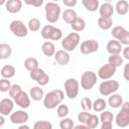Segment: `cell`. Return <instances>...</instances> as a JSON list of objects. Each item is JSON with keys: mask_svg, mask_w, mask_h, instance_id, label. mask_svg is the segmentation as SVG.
Here are the masks:
<instances>
[{"mask_svg": "<svg viewBox=\"0 0 129 129\" xmlns=\"http://www.w3.org/2000/svg\"><path fill=\"white\" fill-rule=\"evenodd\" d=\"M114 9L116 10V12H117L119 15L123 16V15H125V14L128 13V10H129V3L127 2V0H119V1H117V3H116V5H115Z\"/></svg>", "mask_w": 129, "mask_h": 129, "instance_id": "24", "label": "cell"}, {"mask_svg": "<svg viewBox=\"0 0 129 129\" xmlns=\"http://www.w3.org/2000/svg\"><path fill=\"white\" fill-rule=\"evenodd\" d=\"M113 20L111 17H102L100 16L98 18V26L103 30H108L112 27Z\"/></svg>", "mask_w": 129, "mask_h": 129, "instance_id": "29", "label": "cell"}, {"mask_svg": "<svg viewBox=\"0 0 129 129\" xmlns=\"http://www.w3.org/2000/svg\"><path fill=\"white\" fill-rule=\"evenodd\" d=\"M108 62L115 66L116 68L121 67L123 63V57L120 54H110V56L108 57Z\"/></svg>", "mask_w": 129, "mask_h": 129, "instance_id": "36", "label": "cell"}, {"mask_svg": "<svg viewBox=\"0 0 129 129\" xmlns=\"http://www.w3.org/2000/svg\"><path fill=\"white\" fill-rule=\"evenodd\" d=\"M51 1H52V2H58L59 0H51Z\"/></svg>", "mask_w": 129, "mask_h": 129, "instance_id": "53", "label": "cell"}, {"mask_svg": "<svg viewBox=\"0 0 129 129\" xmlns=\"http://www.w3.org/2000/svg\"><path fill=\"white\" fill-rule=\"evenodd\" d=\"M90 115H91V113H89V111H82V112H80L78 114V121L80 123L86 124V122H87V120H88Z\"/></svg>", "mask_w": 129, "mask_h": 129, "instance_id": "43", "label": "cell"}, {"mask_svg": "<svg viewBox=\"0 0 129 129\" xmlns=\"http://www.w3.org/2000/svg\"><path fill=\"white\" fill-rule=\"evenodd\" d=\"M5 123V119H4V116L0 114V127H2Z\"/></svg>", "mask_w": 129, "mask_h": 129, "instance_id": "50", "label": "cell"}, {"mask_svg": "<svg viewBox=\"0 0 129 129\" xmlns=\"http://www.w3.org/2000/svg\"><path fill=\"white\" fill-rule=\"evenodd\" d=\"M10 87H11V83L9 79H5V78L0 79V92H3V93L8 92Z\"/></svg>", "mask_w": 129, "mask_h": 129, "instance_id": "42", "label": "cell"}, {"mask_svg": "<svg viewBox=\"0 0 129 129\" xmlns=\"http://www.w3.org/2000/svg\"><path fill=\"white\" fill-rule=\"evenodd\" d=\"M61 17H62V19H63L64 22H67V23L70 24L72 21H74L78 17V15H77L76 10H74L73 8H68V9H66L62 12V16Z\"/></svg>", "mask_w": 129, "mask_h": 129, "instance_id": "28", "label": "cell"}, {"mask_svg": "<svg viewBox=\"0 0 129 129\" xmlns=\"http://www.w3.org/2000/svg\"><path fill=\"white\" fill-rule=\"evenodd\" d=\"M63 5L69 7V8H72V7H75L78 3V0H61Z\"/></svg>", "mask_w": 129, "mask_h": 129, "instance_id": "45", "label": "cell"}, {"mask_svg": "<svg viewBox=\"0 0 129 129\" xmlns=\"http://www.w3.org/2000/svg\"><path fill=\"white\" fill-rule=\"evenodd\" d=\"M97 83V75L93 71H86L81 77V87L85 91L93 89Z\"/></svg>", "mask_w": 129, "mask_h": 129, "instance_id": "8", "label": "cell"}, {"mask_svg": "<svg viewBox=\"0 0 129 129\" xmlns=\"http://www.w3.org/2000/svg\"><path fill=\"white\" fill-rule=\"evenodd\" d=\"M10 31L13 33V35L17 37H24L28 34V28L27 26L21 21V20H13L10 22L9 25Z\"/></svg>", "mask_w": 129, "mask_h": 129, "instance_id": "10", "label": "cell"}, {"mask_svg": "<svg viewBox=\"0 0 129 129\" xmlns=\"http://www.w3.org/2000/svg\"><path fill=\"white\" fill-rule=\"evenodd\" d=\"M22 8V0H7L5 3V9L11 13H18Z\"/></svg>", "mask_w": 129, "mask_h": 129, "instance_id": "18", "label": "cell"}, {"mask_svg": "<svg viewBox=\"0 0 129 129\" xmlns=\"http://www.w3.org/2000/svg\"><path fill=\"white\" fill-rule=\"evenodd\" d=\"M70 24H71V28L76 32H81L86 28V21L82 17H77Z\"/></svg>", "mask_w": 129, "mask_h": 129, "instance_id": "25", "label": "cell"}, {"mask_svg": "<svg viewBox=\"0 0 129 129\" xmlns=\"http://www.w3.org/2000/svg\"><path fill=\"white\" fill-rule=\"evenodd\" d=\"M14 108V101L10 98H4L0 101V114L3 116H8L12 113Z\"/></svg>", "mask_w": 129, "mask_h": 129, "instance_id": "16", "label": "cell"}, {"mask_svg": "<svg viewBox=\"0 0 129 129\" xmlns=\"http://www.w3.org/2000/svg\"><path fill=\"white\" fill-rule=\"evenodd\" d=\"M24 3L27 5H31L33 7H40L43 4V0H25Z\"/></svg>", "mask_w": 129, "mask_h": 129, "instance_id": "44", "label": "cell"}, {"mask_svg": "<svg viewBox=\"0 0 129 129\" xmlns=\"http://www.w3.org/2000/svg\"><path fill=\"white\" fill-rule=\"evenodd\" d=\"M107 51L110 54H120L122 51V44L117 39H112L107 43Z\"/></svg>", "mask_w": 129, "mask_h": 129, "instance_id": "19", "label": "cell"}, {"mask_svg": "<svg viewBox=\"0 0 129 129\" xmlns=\"http://www.w3.org/2000/svg\"><path fill=\"white\" fill-rule=\"evenodd\" d=\"M19 129H29V126L25 125V123L24 124H20L19 125Z\"/></svg>", "mask_w": 129, "mask_h": 129, "instance_id": "51", "label": "cell"}, {"mask_svg": "<svg viewBox=\"0 0 129 129\" xmlns=\"http://www.w3.org/2000/svg\"><path fill=\"white\" fill-rule=\"evenodd\" d=\"M123 102H124V101H123V97H122L121 95H119V94L114 93V94H111V95L109 96V99H108L107 104H108L111 108L117 109V108H120V107H121V105H122Z\"/></svg>", "mask_w": 129, "mask_h": 129, "instance_id": "21", "label": "cell"}, {"mask_svg": "<svg viewBox=\"0 0 129 129\" xmlns=\"http://www.w3.org/2000/svg\"><path fill=\"white\" fill-rule=\"evenodd\" d=\"M75 126L74 121L71 118H61V121L59 122V128L60 129H73Z\"/></svg>", "mask_w": 129, "mask_h": 129, "instance_id": "37", "label": "cell"}, {"mask_svg": "<svg viewBox=\"0 0 129 129\" xmlns=\"http://www.w3.org/2000/svg\"><path fill=\"white\" fill-rule=\"evenodd\" d=\"M112 36L117 39L122 45H128L129 44V31L123 27V26H120V25H117V26H114L113 29H112V32H111Z\"/></svg>", "mask_w": 129, "mask_h": 129, "instance_id": "9", "label": "cell"}, {"mask_svg": "<svg viewBox=\"0 0 129 129\" xmlns=\"http://www.w3.org/2000/svg\"><path fill=\"white\" fill-rule=\"evenodd\" d=\"M80 90V84L75 78H69L64 82V92L69 99L73 100L78 97Z\"/></svg>", "mask_w": 129, "mask_h": 129, "instance_id": "7", "label": "cell"}, {"mask_svg": "<svg viewBox=\"0 0 129 129\" xmlns=\"http://www.w3.org/2000/svg\"><path fill=\"white\" fill-rule=\"evenodd\" d=\"M114 6L110 2H105L99 6V13L102 17H111L114 13Z\"/></svg>", "mask_w": 129, "mask_h": 129, "instance_id": "20", "label": "cell"}, {"mask_svg": "<svg viewBox=\"0 0 129 129\" xmlns=\"http://www.w3.org/2000/svg\"><path fill=\"white\" fill-rule=\"evenodd\" d=\"M119 83L116 80H104L99 86V92L102 96H110L119 90Z\"/></svg>", "mask_w": 129, "mask_h": 129, "instance_id": "6", "label": "cell"}, {"mask_svg": "<svg viewBox=\"0 0 129 129\" xmlns=\"http://www.w3.org/2000/svg\"><path fill=\"white\" fill-rule=\"evenodd\" d=\"M76 129H89L88 128V126L86 125V124H84V123H81L80 125H77V126H74Z\"/></svg>", "mask_w": 129, "mask_h": 129, "instance_id": "49", "label": "cell"}, {"mask_svg": "<svg viewBox=\"0 0 129 129\" xmlns=\"http://www.w3.org/2000/svg\"><path fill=\"white\" fill-rule=\"evenodd\" d=\"M53 56H54L55 62H57L59 66H67L71 60V56L69 54V51H67L64 49L55 50Z\"/></svg>", "mask_w": 129, "mask_h": 129, "instance_id": "17", "label": "cell"}, {"mask_svg": "<svg viewBox=\"0 0 129 129\" xmlns=\"http://www.w3.org/2000/svg\"><path fill=\"white\" fill-rule=\"evenodd\" d=\"M6 1H7V0H0V6H2V5H5Z\"/></svg>", "mask_w": 129, "mask_h": 129, "instance_id": "52", "label": "cell"}, {"mask_svg": "<svg viewBox=\"0 0 129 129\" xmlns=\"http://www.w3.org/2000/svg\"><path fill=\"white\" fill-rule=\"evenodd\" d=\"M41 51L42 53L47 56V57H50V56H53L54 52H55V45L53 44V42L51 41H44L41 45Z\"/></svg>", "mask_w": 129, "mask_h": 129, "instance_id": "23", "label": "cell"}, {"mask_svg": "<svg viewBox=\"0 0 129 129\" xmlns=\"http://www.w3.org/2000/svg\"><path fill=\"white\" fill-rule=\"evenodd\" d=\"M29 116L28 114L24 111V110H17L14 111L10 114L9 116V120L12 124H16V125H20V124H24L28 121Z\"/></svg>", "mask_w": 129, "mask_h": 129, "instance_id": "14", "label": "cell"}, {"mask_svg": "<svg viewBox=\"0 0 129 129\" xmlns=\"http://www.w3.org/2000/svg\"><path fill=\"white\" fill-rule=\"evenodd\" d=\"M21 91H22V88H21L20 85H18V84H13V85H11V87H10V89H9V91H8L9 97L12 98V99H14Z\"/></svg>", "mask_w": 129, "mask_h": 129, "instance_id": "40", "label": "cell"}, {"mask_svg": "<svg viewBox=\"0 0 129 129\" xmlns=\"http://www.w3.org/2000/svg\"><path fill=\"white\" fill-rule=\"evenodd\" d=\"M112 126H113V123H109V122L102 123V125H101V129H111Z\"/></svg>", "mask_w": 129, "mask_h": 129, "instance_id": "47", "label": "cell"}, {"mask_svg": "<svg viewBox=\"0 0 129 129\" xmlns=\"http://www.w3.org/2000/svg\"><path fill=\"white\" fill-rule=\"evenodd\" d=\"M41 37L43 39L50 40H59L62 38V31L58 27H55L51 24L44 25L40 30Z\"/></svg>", "mask_w": 129, "mask_h": 129, "instance_id": "3", "label": "cell"}, {"mask_svg": "<svg viewBox=\"0 0 129 129\" xmlns=\"http://www.w3.org/2000/svg\"><path fill=\"white\" fill-rule=\"evenodd\" d=\"M107 106H108V104L103 98H98L92 103V109L95 112H102L103 110L106 109Z\"/></svg>", "mask_w": 129, "mask_h": 129, "instance_id": "30", "label": "cell"}, {"mask_svg": "<svg viewBox=\"0 0 129 129\" xmlns=\"http://www.w3.org/2000/svg\"><path fill=\"white\" fill-rule=\"evenodd\" d=\"M29 77L32 81H35L39 86H45L49 82V76L39 68H36L29 73Z\"/></svg>", "mask_w": 129, "mask_h": 129, "instance_id": "11", "label": "cell"}, {"mask_svg": "<svg viewBox=\"0 0 129 129\" xmlns=\"http://www.w3.org/2000/svg\"><path fill=\"white\" fill-rule=\"evenodd\" d=\"M22 1H25V0H22Z\"/></svg>", "mask_w": 129, "mask_h": 129, "instance_id": "54", "label": "cell"}, {"mask_svg": "<svg viewBox=\"0 0 129 129\" xmlns=\"http://www.w3.org/2000/svg\"><path fill=\"white\" fill-rule=\"evenodd\" d=\"M116 125L120 128L127 127L129 125V102H123L121 105V110L115 117Z\"/></svg>", "mask_w": 129, "mask_h": 129, "instance_id": "4", "label": "cell"}, {"mask_svg": "<svg viewBox=\"0 0 129 129\" xmlns=\"http://www.w3.org/2000/svg\"><path fill=\"white\" fill-rule=\"evenodd\" d=\"M44 12H45V19L49 23H55L60 16L61 9L60 6L57 4V2H47L44 6Z\"/></svg>", "mask_w": 129, "mask_h": 129, "instance_id": "2", "label": "cell"}, {"mask_svg": "<svg viewBox=\"0 0 129 129\" xmlns=\"http://www.w3.org/2000/svg\"><path fill=\"white\" fill-rule=\"evenodd\" d=\"M92 100L89 97H84L81 100V107L84 111H91L92 110Z\"/></svg>", "mask_w": 129, "mask_h": 129, "instance_id": "41", "label": "cell"}, {"mask_svg": "<svg viewBox=\"0 0 129 129\" xmlns=\"http://www.w3.org/2000/svg\"><path fill=\"white\" fill-rule=\"evenodd\" d=\"M29 97L30 99H32L33 101H40L43 99L44 97V93H43V90L39 87V86H34V87H31L30 90H29Z\"/></svg>", "mask_w": 129, "mask_h": 129, "instance_id": "22", "label": "cell"}, {"mask_svg": "<svg viewBox=\"0 0 129 129\" xmlns=\"http://www.w3.org/2000/svg\"><path fill=\"white\" fill-rule=\"evenodd\" d=\"M15 73H16V70L11 64L4 66L1 69V71H0V74H1L2 78H5V79H11V78H13L15 76Z\"/></svg>", "mask_w": 129, "mask_h": 129, "instance_id": "27", "label": "cell"}, {"mask_svg": "<svg viewBox=\"0 0 129 129\" xmlns=\"http://www.w3.org/2000/svg\"><path fill=\"white\" fill-rule=\"evenodd\" d=\"M99 50V42L95 39H88L81 43L80 51L83 54H90L94 53Z\"/></svg>", "mask_w": 129, "mask_h": 129, "instance_id": "12", "label": "cell"}, {"mask_svg": "<svg viewBox=\"0 0 129 129\" xmlns=\"http://www.w3.org/2000/svg\"><path fill=\"white\" fill-rule=\"evenodd\" d=\"M27 28H28V30H30L32 32L38 31L40 29V20L36 17L30 18L28 23H27Z\"/></svg>", "mask_w": 129, "mask_h": 129, "instance_id": "32", "label": "cell"}, {"mask_svg": "<svg viewBox=\"0 0 129 129\" xmlns=\"http://www.w3.org/2000/svg\"><path fill=\"white\" fill-rule=\"evenodd\" d=\"M38 60L35 58V57H27L25 58L24 60V68L27 70V71H32L36 68H38Z\"/></svg>", "mask_w": 129, "mask_h": 129, "instance_id": "33", "label": "cell"}, {"mask_svg": "<svg viewBox=\"0 0 129 129\" xmlns=\"http://www.w3.org/2000/svg\"><path fill=\"white\" fill-rule=\"evenodd\" d=\"M82 4L86 8V10L90 12H95L99 9L100 1L99 0H82Z\"/></svg>", "mask_w": 129, "mask_h": 129, "instance_id": "26", "label": "cell"}, {"mask_svg": "<svg viewBox=\"0 0 129 129\" xmlns=\"http://www.w3.org/2000/svg\"><path fill=\"white\" fill-rule=\"evenodd\" d=\"M81 36L78 32H71L61 40V47L67 51H74L79 45Z\"/></svg>", "mask_w": 129, "mask_h": 129, "instance_id": "5", "label": "cell"}, {"mask_svg": "<svg viewBox=\"0 0 129 129\" xmlns=\"http://www.w3.org/2000/svg\"><path fill=\"white\" fill-rule=\"evenodd\" d=\"M128 68H129V63H126L125 64V67H124V73H123V75H124V78H125V80H127L128 81Z\"/></svg>", "mask_w": 129, "mask_h": 129, "instance_id": "48", "label": "cell"}, {"mask_svg": "<svg viewBox=\"0 0 129 129\" xmlns=\"http://www.w3.org/2000/svg\"><path fill=\"white\" fill-rule=\"evenodd\" d=\"M14 104H16L21 109H27L30 106V97H29V95L26 92L21 91L14 98Z\"/></svg>", "mask_w": 129, "mask_h": 129, "instance_id": "15", "label": "cell"}, {"mask_svg": "<svg viewBox=\"0 0 129 129\" xmlns=\"http://www.w3.org/2000/svg\"><path fill=\"white\" fill-rule=\"evenodd\" d=\"M99 119H100V122L101 123H106V122L112 123L113 120H114V115H113V113L111 111H108V110L105 109V110L102 111Z\"/></svg>", "mask_w": 129, "mask_h": 129, "instance_id": "34", "label": "cell"}, {"mask_svg": "<svg viewBox=\"0 0 129 129\" xmlns=\"http://www.w3.org/2000/svg\"><path fill=\"white\" fill-rule=\"evenodd\" d=\"M12 53V48L8 43H0V59H7Z\"/></svg>", "mask_w": 129, "mask_h": 129, "instance_id": "31", "label": "cell"}, {"mask_svg": "<svg viewBox=\"0 0 129 129\" xmlns=\"http://www.w3.org/2000/svg\"><path fill=\"white\" fill-rule=\"evenodd\" d=\"M69 112H70V109H69V107H68L67 105H63V104L60 103V104L56 107V113H57V116H58L59 118H64V117H67L68 114H69Z\"/></svg>", "mask_w": 129, "mask_h": 129, "instance_id": "38", "label": "cell"}, {"mask_svg": "<svg viewBox=\"0 0 129 129\" xmlns=\"http://www.w3.org/2000/svg\"><path fill=\"white\" fill-rule=\"evenodd\" d=\"M33 128L34 129H52V124L48 121L41 120V121L35 122L33 125Z\"/></svg>", "mask_w": 129, "mask_h": 129, "instance_id": "39", "label": "cell"}, {"mask_svg": "<svg viewBox=\"0 0 129 129\" xmlns=\"http://www.w3.org/2000/svg\"><path fill=\"white\" fill-rule=\"evenodd\" d=\"M121 52H123V56L125 59H129V46L128 45H125V47L122 48Z\"/></svg>", "mask_w": 129, "mask_h": 129, "instance_id": "46", "label": "cell"}, {"mask_svg": "<svg viewBox=\"0 0 129 129\" xmlns=\"http://www.w3.org/2000/svg\"><path fill=\"white\" fill-rule=\"evenodd\" d=\"M116 70L117 68L111 63H106V64H103L99 70H98V77L101 79V80H109L111 78H113V76L116 74Z\"/></svg>", "mask_w": 129, "mask_h": 129, "instance_id": "13", "label": "cell"}, {"mask_svg": "<svg viewBox=\"0 0 129 129\" xmlns=\"http://www.w3.org/2000/svg\"><path fill=\"white\" fill-rule=\"evenodd\" d=\"M99 123H100L99 117L97 115H95V114H91L89 116L87 122H86V125L88 126L89 129H94V128H97L98 127Z\"/></svg>", "mask_w": 129, "mask_h": 129, "instance_id": "35", "label": "cell"}, {"mask_svg": "<svg viewBox=\"0 0 129 129\" xmlns=\"http://www.w3.org/2000/svg\"><path fill=\"white\" fill-rule=\"evenodd\" d=\"M64 98V93L61 90H53L48 92L43 97V106L48 110L56 108Z\"/></svg>", "mask_w": 129, "mask_h": 129, "instance_id": "1", "label": "cell"}]
</instances>
